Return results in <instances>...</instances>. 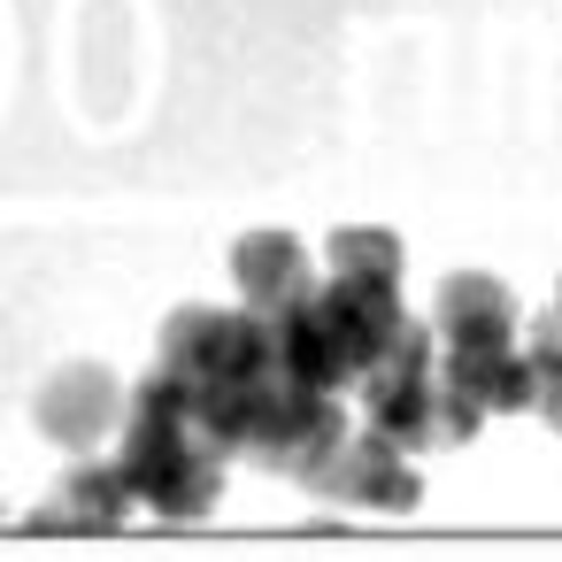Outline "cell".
<instances>
[{
	"mask_svg": "<svg viewBox=\"0 0 562 562\" xmlns=\"http://www.w3.org/2000/svg\"><path fill=\"white\" fill-rule=\"evenodd\" d=\"M232 278H239L247 308H262V316H285V308H301V301L316 293L308 255H301L293 232H247V239L232 247Z\"/></svg>",
	"mask_w": 562,
	"mask_h": 562,
	"instance_id": "obj_4",
	"label": "cell"
},
{
	"mask_svg": "<svg viewBox=\"0 0 562 562\" xmlns=\"http://www.w3.org/2000/svg\"><path fill=\"white\" fill-rule=\"evenodd\" d=\"M431 324L447 331V347H508V324H516V308H508V285H501V278H477V270H462V278H447V285H439V308H431Z\"/></svg>",
	"mask_w": 562,
	"mask_h": 562,
	"instance_id": "obj_6",
	"label": "cell"
},
{
	"mask_svg": "<svg viewBox=\"0 0 562 562\" xmlns=\"http://www.w3.org/2000/svg\"><path fill=\"white\" fill-rule=\"evenodd\" d=\"M132 501H139V485H132V470H124V454H116V462L70 470V477L47 493V508H40L32 524H40V531H109Z\"/></svg>",
	"mask_w": 562,
	"mask_h": 562,
	"instance_id": "obj_5",
	"label": "cell"
},
{
	"mask_svg": "<svg viewBox=\"0 0 562 562\" xmlns=\"http://www.w3.org/2000/svg\"><path fill=\"white\" fill-rule=\"evenodd\" d=\"M539 416L562 431V378H547V385H539Z\"/></svg>",
	"mask_w": 562,
	"mask_h": 562,
	"instance_id": "obj_9",
	"label": "cell"
},
{
	"mask_svg": "<svg viewBox=\"0 0 562 562\" xmlns=\"http://www.w3.org/2000/svg\"><path fill=\"white\" fill-rule=\"evenodd\" d=\"M347 439V416L331 408V393H316V385H278L270 393V408H262V424H255V462H270V470H293V477H316L324 470V454Z\"/></svg>",
	"mask_w": 562,
	"mask_h": 562,
	"instance_id": "obj_1",
	"label": "cell"
},
{
	"mask_svg": "<svg viewBox=\"0 0 562 562\" xmlns=\"http://www.w3.org/2000/svg\"><path fill=\"white\" fill-rule=\"evenodd\" d=\"M308 485H324V493H339V501H355V508H408V501H416V470L401 462V439H385V431L339 439Z\"/></svg>",
	"mask_w": 562,
	"mask_h": 562,
	"instance_id": "obj_2",
	"label": "cell"
},
{
	"mask_svg": "<svg viewBox=\"0 0 562 562\" xmlns=\"http://www.w3.org/2000/svg\"><path fill=\"white\" fill-rule=\"evenodd\" d=\"M524 355L539 362V385H547V378H562V308L531 324V347H524Z\"/></svg>",
	"mask_w": 562,
	"mask_h": 562,
	"instance_id": "obj_8",
	"label": "cell"
},
{
	"mask_svg": "<svg viewBox=\"0 0 562 562\" xmlns=\"http://www.w3.org/2000/svg\"><path fill=\"white\" fill-rule=\"evenodd\" d=\"M116 416H124V385H116L109 370H93V362L47 378V393H40V424H47V439H55V447H78V454L101 447Z\"/></svg>",
	"mask_w": 562,
	"mask_h": 562,
	"instance_id": "obj_3",
	"label": "cell"
},
{
	"mask_svg": "<svg viewBox=\"0 0 562 562\" xmlns=\"http://www.w3.org/2000/svg\"><path fill=\"white\" fill-rule=\"evenodd\" d=\"M331 278L393 285V278H401V239H393V232H339V239H331Z\"/></svg>",
	"mask_w": 562,
	"mask_h": 562,
	"instance_id": "obj_7",
	"label": "cell"
}]
</instances>
